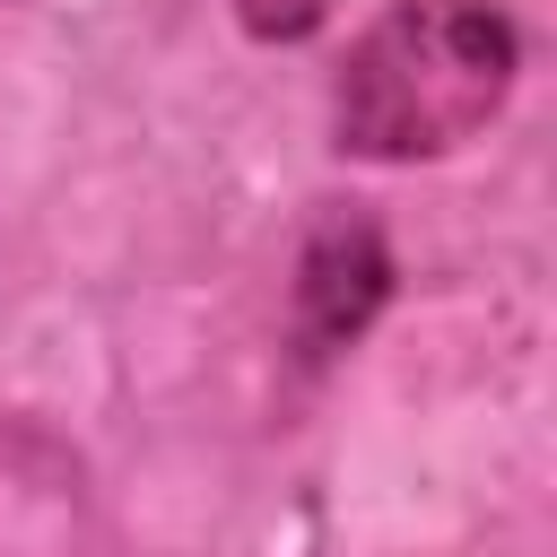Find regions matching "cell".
Listing matches in <instances>:
<instances>
[{"mask_svg":"<svg viewBox=\"0 0 557 557\" xmlns=\"http://www.w3.org/2000/svg\"><path fill=\"white\" fill-rule=\"evenodd\" d=\"M522 78V26L496 0H383L331 70V148L357 165H435L470 148Z\"/></svg>","mask_w":557,"mask_h":557,"instance_id":"1","label":"cell"},{"mask_svg":"<svg viewBox=\"0 0 557 557\" xmlns=\"http://www.w3.org/2000/svg\"><path fill=\"white\" fill-rule=\"evenodd\" d=\"M392 235L366 200H322L296 235V278H287V322H296V357L331 366L339 348H357L383 305H392Z\"/></svg>","mask_w":557,"mask_h":557,"instance_id":"2","label":"cell"},{"mask_svg":"<svg viewBox=\"0 0 557 557\" xmlns=\"http://www.w3.org/2000/svg\"><path fill=\"white\" fill-rule=\"evenodd\" d=\"M226 9H235V26H244L252 44H270V52L313 44V35L339 17V0H226Z\"/></svg>","mask_w":557,"mask_h":557,"instance_id":"3","label":"cell"}]
</instances>
